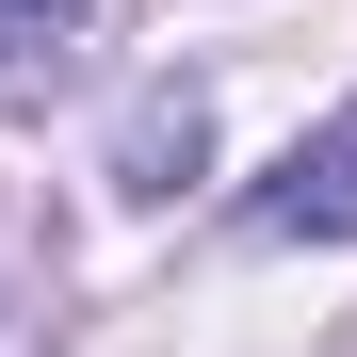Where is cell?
<instances>
[{
    "mask_svg": "<svg viewBox=\"0 0 357 357\" xmlns=\"http://www.w3.org/2000/svg\"><path fill=\"white\" fill-rule=\"evenodd\" d=\"M244 227H260V244H357V114H325V130L260 178Z\"/></svg>",
    "mask_w": 357,
    "mask_h": 357,
    "instance_id": "6da1fadb",
    "label": "cell"
},
{
    "mask_svg": "<svg viewBox=\"0 0 357 357\" xmlns=\"http://www.w3.org/2000/svg\"><path fill=\"white\" fill-rule=\"evenodd\" d=\"M178 162H195V98H146V114H130V178L178 195Z\"/></svg>",
    "mask_w": 357,
    "mask_h": 357,
    "instance_id": "7a4b0ae2",
    "label": "cell"
},
{
    "mask_svg": "<svg viewBox=\"0 0 357 357\" xmlns=\"http://www.w3.org/2000/svg\"><path fill=\"white\" fill-rule=\"evenodd\" d=\"M66 17H82V0H0V66H17V49H49Z\"/></svg>",
    "mask_w": 357,
    "mask_h": 357,
    "instance_id": "3957f363",
    "label": "cell"
}]
</instances>
